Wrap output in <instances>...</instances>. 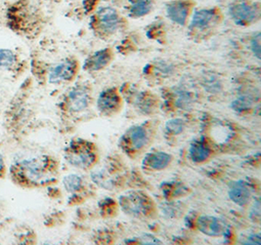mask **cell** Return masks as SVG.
<instances>
[{
    "instance_id": "cell-1",
    "label": "cell",
    "mask_w": 261,
    "mask_h": 245,
    "mask_svg": "<svg viewBox=\"0 0 261 245\" xmlns=\"http://www.w3.org/2000/svg\"><path fill=\"white\" fill-rule=\"evenodd\" d=\"M11 174L17 182L24 184H40L51 174V164L46 156L23 160L11 168Z\"/></svg>"
},
{
    "instance_id": "cell-2",
    "label": "cell",
    "mask_w": 261,
    "mask_h": 245,
    "mask_svg": "<svg viewBox=\"0 0 261 245\" xmlns=\"http://www.w3.org/2000/svg\"><path fill=\"white\" fill-rule=\"evenodd\" d=\"M229 15L239 25H248L258 18L259 12L247 1H238L229 6Z\"/></svg>"
},
{
    "instance_id": "cell-3",
    "label": "cell",
    "mask_w": 261,
    "mask_h": 245,
    "mask_svg": "<svg viewBox=\"0 0 261 245\" xmlns=\"http://www.w3.org/2000/svg\"><path fill=\"white\" fill-rule=\"evenodd\" d=\"M119 204L125 213L135 217L144 216L149 210V203L146 198L136 193L123 195L119 199Z\"/></svg>"
},
{
    "instance_id": "cell-4",
    "label": "cell",
    "mask_w": 261,
    "mask_h": 245,
    "mask_svg": "<svg viewBox=\"0 0 261 245\" xmlns=\"http://www.w3.org/2000/svg\"><path fill=\"white\" fill-rule=\"evenodd\" d=\"M75 73V63L71 60H66L60 64L55 65L49 70V82L60 83L69 81Z\"/></svg>"
},
{
    "instance_id": "cell-5",
    "label": "cell",
    "mask_w": 261,
    "mask_h": 245,
    "mask_svg": "<svg viewBox=\"0 0 261 245\" xmlns=\"http://www.w3.org/2000/svg\"><path fill=\"white\" fill-rule=\"evenodd\" d=\"M97 18L100 28L106 33H114L119 25L118 12L112 7H101L97 11Z\"/></svg>"
},
{
    "instance_id": "cell-6",
    "label": "cell",
    "mask_w": 261,
    "mask_h": 245,
    "mask_svg": "<svg viewBox=\"0 0 261 245\" xmlns=\"http://www.w3.org/2000/svg\"><path fill=\"white\" fill-rule=\"evenodd\" d=\"M190 9V4L187 1L177 0L166 5V15L173 22L183 25L186 23Z\"/></svg>"
},
{
    "instance_id": "cell-7",
    "label": "cell",
    "mask_w": 261,
    "mask_h": 245,
    "mask_svg": "<svg viewBox=\"0 0 261 245\" xmlns=\"http://www.w3.org/2000/svg\"><path fill=\"white\" fill-rule=\"evenodd\" d=\"M228 195L233 202L240 206H244L249 202L251 193L249 184L243 180H239L231 183Z\"/></svg>"
},
{
    "instance_id": "cell-8",
    "label": "cell",
    "mask_w": 261,
    "mask_h": 245,
    "mask_svg": "<svg viewBox=\"0 0 261 245\" xmlns=\"http://www.w3.org/2000/svg\"><path fill=\"white\" fill-rule=\"evenodd\" d=\"M198 229L208 236H219L224 233V225L214 216L203 215L198 219Z\"/></svg>"
},
{
    "instance_id": "cell-9",
    "label": "cell",
    "mask_w": 261,
    "mask_h": 245,
    "mask_svg": "<svg viewBox=\"0 0 261 245\" xmlns=\"http://www.w3.org/2000/svg\"><path fill=\"white\" fill-rule=\"evenodd\" d=\"M66 157L70 164L80 168L89 167L95 160V156L92 152L87 149L81 148H71L67 152Z\"/></svg>"
},
{
    "instance_id": "cell-10",
    "label": "cell",
    "mask_w": 261,
    "mask_h": 245,
    "mask_svg": "<svg viewBox=\"0 0 261 245\" xmlns=\"http://www.w3.org/2000/svg\"><path fill=\"white\" fill-rule=\"evenodd\" d=\"M68 104L73 112H82L89 104V94L85 87L76 86L68 95Z\"/></svg>"
},
{
    "instance_id": "cell-11",
    "label": "cell",
    "mask_w": 261,
    "mask_h": 245,
    "mask_svg": "<svg viewBox=\"0 0 261 245\" xmlns=\"http://www.w3.org/2000/svg\"><path fill=\"white\" fill-rule=\"evenodd\" d=\"M119 102L120 100L118 93L113 89H107L100 94L97 101V105L101 112L109 114L119 107Z\"/></svg>"
},
{
    "instance_id": "cell-12",
    "label": "cell",
    "mask_w": 261,
    "mask_h": 245,
    "mask_svg": "<svg viewBox=\"0 0 261 245\" xmlns=\"http://www.w3.org/2000/svg\"><path fill=\"white\" fill-rule=\"evenodd\" d=\"M111 60V53L108 49L97 51L87 59L83 65V70L87 71H97L105 68Z\"/></svg>"
},
{
    "instance_id": "cell-13",
    "label": "cell",
    "mask_w": 261,
    "mask_h": 245,
    "mask_svg": "<svg viewBox=\"0 0 261 245\" xmlns=\"http://www.w3.org/2000/svg\"><path fill=\"white\" fill-rule=\"evenodd\" d=\"M170 162H171V155L163 152L149 153L145 156L143 160V164L154 170L165 169Z\"/></svg>"
},
{
    "instance_id": "cell-14",
    "label": "cell",
    "mask_w": 261,
    "mask_h": 245,
    "mask_svg": "<svg viewBox=\"0 0 261 245\" xmlns=\"http://www.w3.org/2000/svg\"><path fill=\"white\" fill-rule=\"evenodd\" d=\"M215 18V11L214 9H201L193 14L191 20L190 28L202 30L207 28L214 22Z\"/></svg>"
},
{
    "instance_id": "cell-15",
    "label": "cell",
    "mask_w": 261,
    "mask_h": 245,
    "mask_svg": "<svg viewBox=\"0 0 261 245\" xmlns=\"http://www.w3.org/2000/svg\"><path fill=\"white\" fill-rule=\"evenodd\" d=\"M210 154L211 150L203 141H195L191 145L189 155L194 162L199 164L204 161L210 156Z\"/></svg>"
},
{
    "instance_id": "cell-16",
    "label": "cell",
    "mask_w": 261,
    "mask_h": 245,
    "mask_svg": "<svg viewBox=\"0 0 261 245\" xmlns=\"http://www.w3.org/2000/svg\"><path fill=\"white\" fill-rule=\"evenodd\" d=\"M129 140L135 150L142 149L148 140L146 130L142 126H133L129 130Z\"/></svg>"
},
{
    "instance_id": "cell-17",
    "label": "cell",
    "mask_w": 261,
    "mask_h": 245,
    "mask_svg": "<svg viewBox=\"0 0 261 245\" xmlns=\"http://www.w3.org/2000/svg\"><path fill=\"white\" fill-rule=\"evenodd\" d=\"M153 8L152 0H131L130 15L132 17H143L149 14Z\"/></svg>"
},
{
    "instance_id": "cell-18",
    "label": "cell",
    "mask_w": 261,
    "mask_h": 245,
    "mask_svg": "<svg viewBox=\"0 0 261 245\" xmlns=\"http://www.w3.org/2000/svg\"><path fill=\"white\" fill-rule=\"evenodd\" d=\"M17 63L16 54L9 49H0V70H9Z\"/></svg>"
},
{
    "instance_id": "cell-19",
    "label": "cell",
    "mask_w": 261,
    "mask_h": 245,
    "mask_svg": "<svg viewBox=\"0 0 261 245\" xmlns=\"http://www.w3.org/2000/svg\"><path fill=\"white\" fill-rule=\"evenodd\" d=\"M63 184L65 188L69 193H75L82 187L83 180L79 175L75 174H71V175L66 176L63 180Z\"/></svg>"
},
{
    "instance_id": "cell-20",
    "label": "cell",
    "mask_w": 261,
    "mask_h": 245,
    "mask_svg": "<svg viewBox=\"0 0 261 245\" xmlns=\"http://www.w3.org/2000/svg\"><path fill=\"white\" fill-rule=\"evenodd\" d=\"M166 129L171 134L178 135L184 129V121L180 118L169 119L166 123Z\"/></svg>"
},
{
    "instance_id": "cell-21",
    "label": "cell",
    "mask_w": 261,
    "mask_h": 245,
    "mask_svg": "<svg viewBox=\"0 0 261 245\" xmlns=\"http://www.w3.org/2000/svg\"><path fill=\"white\" fill-rule=\"evenodd\" d=\"M260 34L257 33L256 35L252 36V38H251V40H250V48H251V51H252V53L254 54V56L257 59L260 58Z\"/></svg>"
},
{
    "instance_id": "cell-22",
    "label": "cell",
    "mask_w": 261,
    "mask_h": 245,
    "mask_svg": "<svg viewBox=\"0 0 261 245\" xmlns=\"http://www.w3.org/2000/svg\"><path fill=\"white\" fill-rule=\"evenodd\" d=\"M250 105H251V101L249 100V98L241 97V98H239L236 101H234V102L232 103L231 106H232L235 111H245L246 108H249Z\"/></svg>"
},
{
    "instance_id": "cell-23",
    "label": "cell",
    "mask_w": 261,
    "mask_h": 245,
    "mask_svg": "<svg viewBox=\"0 0 261 245\" xmlns=\"http://www.w3.org/2000/svg\"><path fill=\"white\" fill-rule=\"evenodd\" d=\"M140 243L142 244H160L161 240L154 237V235L149 234H143L142 236L139 238Z\"/></svg>"
},
{
    "instance_id": "cell-24",
    "label": "cell",
    "mask_w": 261,
    "mask_h": 245,
    "mask_svg": "<svg viewBox=\"0 0 261 245\" xmlns=\"http://www.w3.org/2000/svg\"><path fill=\"white\" fill-rule=\"evenodd\" d=\"M251 214H253V216H250V218L259 220V218H260V203H259V199H256V201L253 203V206H252V209H251Z\"/></svg>"
},
{
    "instance_id": "cell-25",
    "label": "cell",
    "mask_w": 261,
    "mask_h": 245,
    "mask_svg": "<svg viewBox=\"0 0 261 245\" xmlns=\"http://www.w3.org/2000/svg\"><path fill=\"white\" fill-rule=\"evenodd\" d=\"M246 244H257L261 243L260 234H249V237L245 240Z\"/></svg>"
},
{
    "instance_id": "cell-26",
    "label": "cell",
    "mask_w": 261,
    "mask_h": 245,
    "mask_svg": "<svg viewBox=\"0 0 261 245\" xmlns=\"http://www.w3.org/2000/svg\"><path fill=\"white\" fill-rule=\"evenodd\" d=\"M3 171H4V161H3L2 155L0 154V174L3 173Z\"/></svg>"
}]
</instances>
